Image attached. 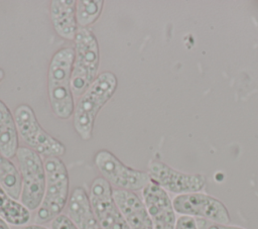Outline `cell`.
I'll list each match as a JSON object with an SVG mask.
<instances>
[{"instance_id":"obj_10","label":"cell","mask_w":258,"mask_h":229,"mask_svg":"<svg viewBox=\"0 0 258 229\" xmlns=\"http://www.w3.org/2000/svg\"><path fill=\"white\" fill-rule=\"evenodd\" d=\"M148 175L151 181L163 190L180 195L196 193L202 190L206 183V179L202 175L184 174L175 170L157 159L149 162Z\"/></svg>"},{"instance_id":"obj_14","label":"cell","mask_w":258,"mask_h":229,"mask_svg":"<svg viewBox=\"0 0 258 229\" xmlns=\"http://www.w3.org/2000/svg\"><path fill=\"white\" fill-rule=\"evenodd\" d=\"M68 217L79 229H103L93 212L89 195L82 187L75 188L69 198Z\"/></svg>"},{"instance_id":"obj_24","label":"cell","mask_w":258,"mask_h":229,"mask_svg":"<svg viewBox=\"0 0 258 229\" xmlns=\"http://www.w3.org/2000/svg\"><path fill=\"white\" fill-rule=\"evenodd\" d=\"M4 78H5V73H4V71L0 68V83L3 81Z\"/></svg>"},{"instance_id":"obj_7","label":"cell","mask_w":258,"mask_h":229,"mask_svg":"<svg viewBox=\"0 0 258 229\" xmlns=\"http://www.w3.org/2000/svg\"><path fill=\"white\" fill-rule=\"evenodd\" d=\"M94 163L101 173L102 178L116 189L133 192L143 190L151 182L148 173L124 164L107 149L97 151L94 156Z\"/></svg>"},{"instance_id":"obj_11","label":"cell","mask_w":258,"mask_h":229,"mask_svg":"<svg viewBox=\"0 0 258 229\" xmlns=\"http://www.w3.org/2000/svg\"><path fill=\"white\" fill-rule=\"evenodd\" d=\"M142 198L153 229H174L176 223L174 209L165 190L151 181L142 190Z\"/></svg>"},{"instance_id":"obj_8","label":"cell","mask_w":258,"mask_h":229,"mask_svg":"<svg viewBox=\"0 0 258 229\" xmlns=\"http://www.w3.org/2000/svg\"><path fill=\"white\" fill-rule=\"evenodd\" d=\"M89 199L103 229H130L113 198L112 186L104 178L98 177L93 180Z\"/></svg>"},{"instance_id":"obj_3","label":"cell","mask_w":258,"mask_h":229,"mask_svg":"<svg viewBox=\"0 0 258 229\" xmlns=\"http://www.w3.org/2000/svg\"><path fill=\"white\" fill-rule=\"evenodd\" d=\"M71 86L74 97H81L97 79L100 52L96 35L90 28L79 27L74 40Z\"/></svg>"},{"instance_id":"obj_16","label":"cell","mask_w":258,"mask_h":229,"mask_svg":"<svg viewBox=\"0 0 258 229\" xmlns=\"http://www.w3.org/2000/svg\"><path fill=\"white\" fill-rule=\"evenodd\" d=\"M0 217L14 226H25L30 220V211L17 200L9 196L0 186Z\"/></svg>"},{"instance_id":"obj_6","label":"cell","mask_w":258,"mask_h":229,"mask_svg":"<svg viewBox=\"0 0 258 229\" xmlns=\"http://www.w3.org/2000/svg\"><path fill=\"white\" fill-rule=\"evenodd\" d=\"M16 159L21 176V203L29 210H37L45 191V169L41 156L26 146H19Z\"/></svg>"},{"instance_id":"obj_12","label":"cell","mask_w":258,"mask_h":229,"mask_svg":"<svg viewBox=\"0 0 258 229\" xmlns=\"http://www.w3.org/2000/svg\"><path fill=\"white\" fill-rule=\"evenodd\" d=\"M113 198L130 229H153L144 202L134 192L114 189Z\"/></svg>"},{"instance_id":"obj_13","label":"cell","mask_w":258,"mask_h":229,"mask_svg":"<svg viewBox=\"0 0 258 229\" xmlns=\"http://www.w3.org/2000/svg\"><path fill=\"white\" fill-rule=\"evenodd\" d=\"M49 14L57 35L68 40H75L79 30L76 18V0L50 1Z\"/></svg>"},{"instance_id":"obj_22","label":"cell","mask_w":258,"mask_h":229,"mask_svg":"<svg viewBox=\"0 0 258 229\" xmlns=\"http://www.w3.org/2000/svg\"><path fill=\"white\" fill-rule=\"evenodd\" d=\"M20 229H48L40 224H31V225H25V226H22Z\"/></svg>"},{"instance_id":"obj_17","label":"cell","mask_w":258,"mask_h":229,"mask_svg":"<svg viewBox=\"0 0 258 229\" xmlns=\"http://www.w3.org/2000/svg\"><path fill=\"white\" fill-rule=\"evenodd\" d=\"M0 186L13 199H20L21 176L19 169L10 160L0 153Z\"/></svg>"},{"instance_id":"obj_4","label":"cell","mask_w":258,"mask_h":229,"mask_svg":"<svg viewBox=\"0 0 258 229\" xmlns=\"http://www.w3.org/2000/svg\"><path fill=\"white\" fill-rule=\"evenodd\" d=\"M45 191L42 202L36 211L38 224L52 221L61 214L69 201L70 178L60 157H46L44 160Z\"/></svg>"},{"instance_id":"obj_19","label":"cell","mask_w":258,"mask_h":229,"mask_svg":"<svg viewBox=\"0 0 258 229\" xmlns=\"http://www.w3.org/2000/svg\"><path fill=\"white\" fill-rule=\"evenodd\" d=\"M50 228L51 229H79L72 222V220L67 215H63V214L58 215L51 221Z\"/></svg>"},{"instance_id":"obj_20","label":"cell","mask_w":258,"mask_h":229,"mask_svg":"<svg viewBox=\"0 0 258 229\" xmlns=\"http://www.w3.org/2000/svg\"><path fill=\"white\" fill-rule=\"evenodd\" d=\"M196 223H197L198 229H243L240 227L227 226V225L217 223L214 221H210L207 219H203V218H197Z\"/></svg>"},{"instance_id":"obj_23","label":"cell","mask_w":258,"mask_h":229,"mask_svg":"<svg viewBox=\"0 0 258 229\" xmlns=\"http://www.w3.org/2000/svg\"><path fill=\"white\" fill-rule=\"evenodd\" d=\"M0 229H10L8 224L0 217Z\"/></svg>"},{"instance_id":"obj_2","label":"cell","mask_w":258,"mask_h":229,"mask_svg":"<svg viewBox=\"0 0 258 229\" xmlns=\"http://www.w3.org/2000/svg\"><path fill=\"white\" fill-rule=\"evenodd\" d=\"M74 47L59 48L51 56L47 73L49 105L57 118L68 119L74 114L75 101L71 79L74 63Z\"/></svg>"},{"instance_id":"obj_9","label":"cell","mask_w":258,"mask_h":229,"mask_svg":"<svg viewBox=\"0 0 258 229\" xmlns=\"http://www.w3.org/2000/svg\"><path fill=\"white\" fill-rule=\"evenodd\" d=\"M173 209L184 216H197L221 224L230 222V215L225 205L218 199L200 193L176 196L172 201Z\"/></svg>"},{"instance_id":"obj_1","label":"cell","mask_w":258,"mask_h":229,"mask_svg":"<svg viewBox=\"0 0 258 229\" xmlns=\"http://www.w3.org/2000/svg\"><path fill=\"white\" fill-rule=\"evenodd\" d=\"M117 86L118 81L115 74L103 72L79 97L75 104L73 125L83 140L92 138L95 119L103 106L113 97Z\"/></svg>"},{"instance_id":"obj_15","label":"cell","mask_w":258,"mask_h":229,"mask_svg":"<svg viewBox=\"0 0 258 229\" xmlns=\"http://www.w3.org/2000/svg\"><path fill=\"white\" fill-rule=\"evenodd\" d=\"M18 137L14 115L0 100V153L7 158L14 157L19 148Z\"/></svg>"},{"instance_id":"obj_5","label":"cell","mask_w":258,"mask_h":229,"mask_svg":"<svg viewBox=\"0 0 258 229\" xmlns=\"http://www.w3.org/2000/svg\"><path fill=\"white\" fill-rule=\"evenodd\" d=\"M13 115L18 135L28 148L45 157H60L66 153L63 143L41 127L33 109L29 105H18Z\"/></svg>"},{"instance_id":"obj_21","label":"cell","mask_w":258,"mask_h":229,"mask_svg":"<svg viewBox=\"0 0 258 229\" xmlns=\"http://www.w3.org/2000/svg\"><path fill=\"white\" fill-rule=\"evenodd\" d=\"M174 229H198L196 219L190 216H181L177 219Z\"/></svg>"},{"instance_id":"obj_18","label":"cell","mask_w":258,"mask_h":229,"mask_svg":"<svg viewBox=\"0 0 258 229\" xmlns=\"http://www.w3.org/2000/svg\"><path fill=\"white\" fill-rule=\"evenodd\" d=\"M103 0H78L76 1V18L79 27L88 28L97 21L103 11Z\"/></svg>"}]
</instances>
